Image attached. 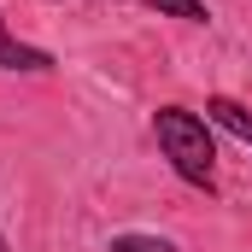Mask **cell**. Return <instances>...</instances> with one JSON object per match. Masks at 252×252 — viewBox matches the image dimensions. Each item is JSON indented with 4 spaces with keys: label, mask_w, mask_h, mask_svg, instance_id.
Wrapping results in <instances>:
<instances>
[{
    "label": "cell",
    "mask_w": 252,
    "mask_h": 252,
    "mask_svg": "<svg viewBox=\"0 0 252 252\" xmlns=\"http://www.w3.org/2000/svg\"><path fill=\"white\" fill-rule=\"evenodd\" d=\"M147 6H158L164 18H188V24H205V18H211L205 0H147Z\"/></svg>",
    "instance_id": "4"
},
{
    "label": "cell",
    "mask_w": 252,
    "mask_h": 252,
    "mask_svg": "<svg viewBox=\"0 0 252 252\" xmlns=\"http://www.w3.org/2000/svg\"><path fill=\"white\" fill-rule=\"evenodd\" d=\"M205 112H211V124H223L229 135H241V141L252 147V112H247V106H235V100H223V94H217Z\"/></svg>",
    "instance_id": "3"
},
{
    "label": "cell",
    "mask_w": 252,
    "mask_h": 252,
    "mask_svg": "<svg viewBox=\"0 0 252 252\" xmlns=\"http://www.w3.org/2000/svg\"><path fill=\"white\" fill-rule=\"evenodd\" d=\"M0 252H6V241H0Z\"/></svg>",
    "instance_id": "6"
},
{
    "label": "cell",
    "mask_w": 252,
    "mask_h": 252,
    "mask_svg": "<svg viewBox=\"0 0 252 252\" xmlns=\"http://www.w3.org/2000/svg\"><path fill=\"white\" fill-rule=\"evenodd\" d=\"M153 135H158V153L170 158V170L193 182V188H211V164H217V147H211V129L205 118H193L182 106H164L153 118Z\"/></svg>",
    "instance_id": "1"
},
{
    "label": "cell",
    "mask_w": 252,
    "mask_h": 252,
    "mask_svg": "<svg viewBox=\"0 0 252 252\" xmlns=\"http://www.w3.org/2000/svg\"><path fill=\"white\" fill-rule=\"evenodd\" d=\"M0 70H53V59H47L41 47H24V41L6 30V18H0Z\"/></svg>",
    "instance_id": "2"
},
{
    "label": "cell",
    "mask_w": 252,
    "mask_h": 252,
    "mask_svg": "<svg viewBox=\"0 0 252 252\" xmlns=\"http://www.w3.org/2000/svg\"><path fill=\"white\" fill-rule=\"evenodd\" d=\"M106 252H176L170 241H158V235H118Z\"/></svg>",
    "instance_id": "5"
}]
</instances>
